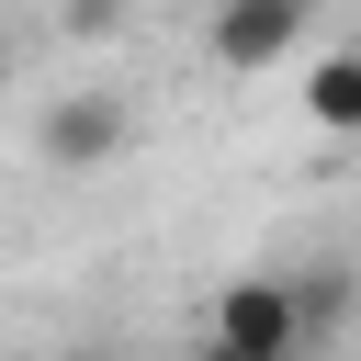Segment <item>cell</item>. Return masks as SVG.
Segmentation results:
<instances>
[{"label":"cell","mask_w":361,"mask_h":361,"mask_svg":"<svg viewBox=\"0 0 361 361\" xmlns=\"http://www.w3.org/2000/svg\"><path fill=\"white\" fill-rule=\"evenodd\" d=\"M124 90H56L45 113H34V158L56 169V180H90V169H113L124 158Z\"/></svg>","instance_id":"7a4b0ae2"},{"label":"cell","mask_w":361,"mask_h":361,"mask_svg":"<svg viewBox=\"0 0 361 361\" xmlns=\"http://www.w3.org/2000/svg\"><path fill=\"white\" fill-rule=\"evenodd\" d=\"M192 361H226V350H192Z\"/></svg>","instance_id":"8992f818"},{"label":"cell","mask_w":361,"mask_h":361,"mask_svg":"<svg viewBox=\"0 0 361 361\" xmlns=\"http://www.w3.org/2000/svg\"><path fill=\"white\" fill-rule=\"evenodd\" d=\"M11 68H23V45H11V23H0V79H11Z\"/></svg>","instance_id":"5b68a950"},{"label":"cell","mask_w":361,"mask_h":361,"mask_svg":"<svg viewBox=\"0 0 361 361\" xmlns=\"http://www.w3.org/2000/svg\"><path fill=\"white\" fill-rule=\"evenodd\" d=\"M203 350H226V361H316L305 282H293V271H237V282L203 305Z\"/></svg>","instance_id":"6da1fadb"},{"label":"cell","mask_w":361,"mask_h":361,"mask_svg":"<svg viewBox=\"0 0 361 361\" xmlns=\"http://www.w3.org/2000/svg\"><path fill=\"white\" fill-rule=\"evenodd\" d=\"M305 23H316V0H214V11H203V56H214L226 79H271V68L305 45Z\"/></svg>","instance_id":"3957f363"},{"label":"cell","mask_w":361,"mask_h":361,"mask_svg":"<svg viewBox=\"0 0 361 361\" xmlns=\"http://www.w3.org/2000/svg\"><path fill=\"white\" fill-rule=\"evenodd\" d=\"M305 124L316 135H361V45H338V56L305 68Z\"/></svg>","instance_id":"277c9868"}]
</instances>
